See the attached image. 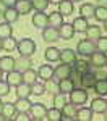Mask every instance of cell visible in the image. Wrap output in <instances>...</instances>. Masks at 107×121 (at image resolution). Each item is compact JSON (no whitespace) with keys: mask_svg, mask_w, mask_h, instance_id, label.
Instances as JSON below:
<instances>
[{"mask_svg":"<svg viewBox=\"0 0 107 121\" xmlns=\"http://www.w3.org/2000/svg\"><path fill=\"white\" fill-rule=\"evenodd\" d=\"M18 48L19 55H26V56H31L34 52H36V44H34V40L33 39H21L18 42Z\"/></svg>","mask_w":107,"mask_h":121,"instance_id":"1","label":"cell"},{"mask_svg":"<svg viewBox=\"0 0 107 121\" xmlns=\"http://www.w3.org/2000/svg\"><path fill=\"white\" fill-rule=\"evenodd\" d=\"M68 95H70V102L78 105V107L88 102V92L83 89V87H75Z\"/></svg>","mask_w":107,"mask_h":121,"instance_id":"2","label":"cell"},{"mask_svg":"<svg viewBox=\"0 0 107 121\" xmlns=\"http://www.w3.org/2000/svg\"><path fill=\"white\" fill-rule=\"evenodd\" d=\"M94 50H96V42L94 40H89V39L79 40L78 45H76V52L79 55H84V56H89Z\"/></svg>","mask_w":107,"mask_h":121,"instance_id":"3","label":"cell"},{"mask_svg":"<svg viewBox=\"0 0 107 121\" xmlns=\"http://www.w3.org/2000/svg\"><path fill=\"white\" fill-rule=\"evenodd\" d=\"M29 115L33 116V120H36V121L47 120V108H46L42 103H31Z\"/></svg>","mask_w":107,"mask_h":121,"instance_id":"4","label":"cell"},{"mask_svg":"<svg viewBox=\"0 0 107 121\" xmlns=\"http://www.w3.org/2000/svg\"><path fill=\"white\" fill-rule=\"evenodd\" d=\"M76 112H78V105H75V103H71V102H67V103H65V107L62 108V120H63V121L75 120Z\"/></svg>","mask_w":107,"mask_h":121,"instance_id":"5","label":"cell"},{"mask_svg":"<svg viewBox=\"0 0 107 121\" xmlns=\"http://www.w3.org/2000/svg\"><path fill=\"white\" fill-rule=\"evenodd\" d=\"M76 52L75 50H71V48H63V50H60V61L62 63H67V65L73 66L76 63Z\"/></svg>","mask_w":107,"mask_h":121,"instance_id":"6","label":"cell"},{"mask_svg":"<svg viewBox=\"0 0 107 121\" xmlns=\"http://www.w3.org/2000/svg\"><path fill=\"white\" fill-rule=\"evenodd\" d=\"M5 81H7L11 87H16V86H19L21 82H24V79H23V73H21V71H18V69H13V71L7 73Z\"/></svg>","mask_w":107,"mask_h":121,"instance_id":"7","label":"cell"},{"mask_svg":"<svg viewBox=\"0 0 107 121\" xmlns=\"http://www.w3.org/2000/svg\"><path fill=\"white\" fill-rule=\"evenodd\" d=\"M33 24L37 29H44L49 26V15H46L44 11H37L33 15Z\"/></svg>","mask_w":107,"mask_h":121,"instance_id":"8","label":"cell"},{"mask_svg":"<svg viewBox=\"0 0 107 121\" xmlns=\"http://www.w3.org/2000/svg\"><path fill=\"white\" fill-rule=\"evenodd\" d=\"M89 56H91V65L94 66V68H104V66H106L107 56H106L104 52H99V50L96 52V50H94Z\"/></svg>","mask_w":107,"mask_h":121,"instance_id":"9","label":"cell"},{"mask_svg":"<svg viewBox=\"0 0 107 121\" xmlns=\"http://www.w3.org/2000/svg\"><path fill=\"white\" fill-rule=\"evenodd\" d=\"M58 34H60V39H65V40L73 39V36H75L73 24H71V23H63V24L58 28Z\"/></svg>","mask_w":107,"mask_h":121,"instance_id":"10","label":"cell"},{"mask_svg":"<svg viewBox=\"0 0 107 121\" xmlns=\"http://www.w3.org/2000/svg\"><path fill=\"white\" fill-rule=\"evenodd\" d=\"M42 39L46 42H54V40H58L60 39V34H58L57 28H52V26H47V28L42 29Z\"/></svg>","mask_w":107,"mask_h":121,"instance_id":"11","label":"cell"},{"mask_svg":"<svg viewBox=\"0 0 107 121\" xmlns=\"http://www.w3.org/2000/svg\"><path fill=\"white\" fill-rule=\"evenodd\" d=\"M71 68H73V66L67 65V63H62V65H58L57 68H54V76H55L57 79H65V78H70Z\"/></svg>","mask_w":107,"mask_h":121,"instance_id":"12","label":"cell"},{"mask_svg":"<svg viewBox=\"0 0 107 121\" xmlns=\"http://www.w3.org/2000/svg\"><path fill=\"white\" fill-rule=\"evenodd\" d=\"M96 81H97V78H96V74H94L93 71L83 73V74H81V79H79V82H81V87H83V89H89V87H93Z\"/></svg>","mask_w":107,"mask_h":121,"instance_id":"13","label":"cell"},{"mask_svg":"<svg viewBox=\"0 0 107 121\" xmlns=\"http://www.w3.org/2000/svg\"><path fill=\"white\" fill-rule=\"evenodd\" d=\"M37 78L41 81H49L54 78V68L50 65H41L37 69Z\"/></svg>","mask_w":107,"mask_h":121,"instance_id":"14","label":"cell"},{"mask_svg":"<svg viewBox=\"0 0 107 121\" xmlns=\"http://www.w3.org/2000/svg\"><path fill=\"white\" fill-rule=\"evenodd\" d=\"M31 65H33V61H31V58L26 55H19V58H16L15 60V69H18V71H26L28 68H31Z\"/></svg>","mask_w":107,"mask_h":121,"instance_id":"15","label":"cell"},{"mask_svg":"<svg viewBox=\"0 0 107 121\" xmlns=\"http://www.w3.org/2000/svg\"><path fill=\"white\" fill-rule=\"evenodd\" d=\"M0 69L3 71V73H10V71H13L15 69V58L10 55H5L0 58Z\"/></svg>","mask_w":107,"mask_h":121,"instance_id":"16","label":"cell"},{"mask_svg":"<svg viewBox=\"0 0 107 121\" xmlns=\"http://www.w3.org/2000/svg\"><path fill=\"white\" fill-rule=\"evenodd\" d=\"M93 113H106L107 110V100L106 99H101V97H97L94 99L93 102H91V107H89Z\"/></svg>","mask_w":107,"mask_h":121,"instance_id":"17","label":"cell"},{"mask_svg":"<svg viewBox=\"0 0 107 121\" xmlns=\"http://www.w3.org/2000/svg\"><path fill=\"white\" fill-rule=\"evenodd\" d=\"M15 10L19 15H28L33 10V3H31V0H18L15 3Z\"/></svg>","mask_w":107,"mask_h":121,"instance_id":"18","label":"cell"},{"mask_svg":"<svg viewBox=\"0 0 107 121\" xmlns=\"http://www.w3.org/2000/svg\"><path fill=\"white\" fill-rule=\"evenodd\" d=\"M75 89V82L71 78H65V79H58V91L63 94H70Z\"/></svg>","mask_w":107,"mask_h":121,"instance_id":"19","label":"cell"},{"mask_svg":"<svg viewBox=\"0 0 107 121\" xmlns=\"http://www.w3.org/2000/svg\"><path fill=\"white\" fill-rule=\"evenodd\" d=\"M93 89H94V92L99 95V97H106L107 95V78L104 79H97L94 86H93Z\"/></svg>","mask_w":107,"mask_h":121,"instance_id":"20","label":"cell"},{"mask_svg":"<svg viewBox=\"0 0 107 121\" xmlns=\"http://www.w3.org/2000/svg\"><path fill=\"white\" fill-rule=\"evenodd\" d=\"M73 29H75V32H86V29H88V19L86 18H83V16H78V18L73 19Z\"/></svg>","mask_w":107,"mask_h":121,"instance_id":"21","label":"cell"},{"mask_svg":"<svg viewBox=\"0 0 107 121\" xmlns=\"http://www.w3.org/2000/svg\"><path fill=\"white\" fill-rule=\"evenodd\" d=\"M58 13H62L63 16H70L73 13V2L71 0H62L58 3Z\"/></svg>","mask_w":107,"mask_h":121,"instance_id":"22","label":"cell"},{"mask_svg":"<svg viewBox=\"0 0 107 121\" xmlns=\"http://www.w3.org/2000/svg\"><path fill=\"white\" fill-rule=\"evenodd\" d=\"M62 24H63V15H62V13L54 11V13H50V15H49V26L58 29Z\"/></svg>","mask_w":107,"mask_h":121,"instance_id":"23","label":"cell"},{"mask_svg":"<svg viewBox=\"0 0 107 121\" xmlns=\"http://www.w3.org/2000/svg\"><path fill=\"white\" fill-rule=\"evenodd\" d=\"M16 95H18V99H29L31 86L28 82H21L19 86H16Z\"/></svg>","mask_w":107,"mask_h":121,"instance_id":"24","label":"cell"},{"mask_svg":"<svg viewBox=\"0 0 107 121\" xmlns=\"http://www.w3.org/2000/svg\"><path fill=\"white\" fill-rule=\"evenodd\" d=\"M94 5L93 3H83L81 7H79V16H83V18H93L94 16Z\"/></svg>","mask_w":107,"mask_h":121,"instance_id":"25","label":"cell"},{"mask_svg":"<svg viewBox=\"0 0 107 121\" xmlns=\"http://www.w3.org/2000/svg\"><path fill=\"white\" fill-rule=\"evenodd\" d=\"M75 120H78V121H91L93 120V110H91V108H78Z\"/></svg>","mask_w":107,"mask_h":121,"instance_id":"26","label":"cell"},{"mask_svg":"<svg viewBox=\"0 0 107 121\" xmlns=\"http://www.w3.org/2000/svg\"><path fill=\"white\" fill-rule=\"evenodd\" d=\"M18 16H19V13L15 10V7H13V8H7L3 11V19H5L7 23H10V24L16 23V21H18Z\"/></svg>","mask_w":107,"mask_h":121,"instance_id":"27","label":"cell"},{"mask_svg":"<svg viewBox=\"0 0 107 121\" xmlns=\"http://www.w3.org/2000/svg\"><path fill=\"white\" fill-rule=\"evenodd\" d=\"M46 60L47 61H58L60 60V50L57 47H47L46 48Z\"/></svg>","mask_w":107,"mask_h":121,"instance_id":"28","label":"cell"},{"mask_svg":"<svg viewBox=\"0 0 107 121\" xmlns=\"http://www.w3.org/2000/svg\"><path fill=\"white\" fill-rule=\"evenodd\" d=\"M23 79H24V82H28L29 86L34 84L39 79L37 78V71H34L33 68H28L26 71H23Z\"/></svg>","mask_w":107,"mask_h":121,"instance_id":"29","label":"cell"},{"mask_svg":"<svg viewBox=\"0 0 107 121\" xmlns=\"http://www.w3.org/2000/svg\"><path fill=\"white\" fill-rule=\"evenodd\" d=\"M2 113L7 120H13V116L16 115V108H15V103H3L2 107Z\"/></svg>","mask_w":107,"mask_h":121,"instance_id":"30","label":"cell"},{"mask_svg":"<svg viewBox=\"0 0 107 121\" xmlns=\"http://www.w3.org/2000/svg\"><path fill=\"white\" fill-rule=\"evenodd\" d=\"M101 37V28L99 26H88L86 29V39L89 40H97V39Z\"/></svg>","mask_w":107,"mask_h":121,"instance_id":"31","label":"cell"},{"mask_svg":"<svg viewBox=\"0 0 107 121\" xmlns=\"http://www.w3.org/2000/svg\"><path fill=\"white\" fill-rule=\"evenodd\" d=\"M65 103H67V94L63 92H57L55 95H54V107L55 108H63L65 107Z\"/></svg>","mask_w":107,"mask_h":121,"instance_id":"32","label":"cell"},{"mask_svg":"<svg viewBox=\"0 0 107 121\" xmlns=\"http://www.w3.org/2000/svg\"><path fill=\"white\" fill-rule=\"evenodd\" d=\"M15 108H16V112H29V108H31L29 99H18L15 102Z\"/></svg>","mask_w":107,"mask_h":121,"instance_id":"33","label":"cell"},{"mask_svg":"<svg viewBox=\"0 0 107 121\" xmlns=\"http://www.w3.org/2000/svg\"><path fill=\"white\" fill-rule=\"evenodd\" d=\"M11 32H13V29H11V24H10V23H7V21L0 23V39L10 37Z\"/></svg>","mask_w":107,"mask_h":121,"instance_id":"34","label":"cell"},{"mask_svg":"<svg viewBox=\"0 0 107 121\" xmlns=\"http://www.w3.org/2000/svg\"><path fill=\"white\" fill-rule=\"evenodd\" d=\"M18 45V40L15 37H7V39H2V48H5V50H15V47Z\"/></svg>","mask_w":107,"mask_h":121,"instance_id":"35","label":"cell"},{"mask_svg":"<svg viewBox=\"0 0 107 121\" xmlns=\"http://www.w3.org/2000/svg\"><path fill=\"white\" fill-rule=\"evenodd\" d=\"M47 120L49 121H62V110L52 107L50 110H47Z\"/></svg>","mask_w":107,"mask_h":121,"instance_id":"36","label":"cell"},{"mask_svg":"<svg viewBox=\"0 0 107 121\" xmlns=\"http://www.w3.org/2000/svg\"><path fill=\"white\" fill-rule=\"evenodd\" d=\"M44 92H46V86L41 82V81H36L34 84H31V94H33V95L41 97Z\"/></svg>","mask_w":107,"mask_h":121,"instance_id":"37","label":"cell"},{"mask_svg":"<svg viewBox=\"0 0 107 121\" xmlns=\"http://www.w3.org/2000/svg\"><path fill=\"white\" fill-rule=\"evenodd\" d=\"M73 68H75L76 71H79L81 74H83V73H88V71H91V65H89L88 61H84V60H76V63L73 65Z\"/></svg>","mask_w":107,"mask_h":121,"instance_id":"38","label":"cell"},{"mask_svg":"<svg viewBox=\"0 0 107 121\" xmlns=\"http://www.w3.org/2000/svg\"><path fill=\"white\" fill-rule=\"evenodd\" d=\"M94 18H96L97 21H102V23H104V21L107 19V8L97 5L96 8H94Z\"/></svg>","mask_w":107,"mask_h":121,"instance_id":"39","label":"cell"},{"mask_svg":"<svg viewBox=\"0 0 107 121\" xmlns=\"http://www.w3.org/2000/svg\"><path fill=\"white\" fill-rule=\"evenodd\" d=\"M31 3L36 11H44L49 7V0H31Z\"/></svg>","mask_w":107,"mask_h":121,"instance_id":"40","label":"cell"},{"mask_svg":"<svg viewBox=\"0 0 107 121\" xmlns=\"http://www.w3.org/2000/svg\"><path fill=\"white\" fill-rule=\"evenodd\" d=\"M96 48L99 52H104V53H106L107 52V37H102V36H101V37L97 39L96 40Z\"/></svg>","mask_w":107,"mask_h":121,"instance_id":"41","label":"cell"},{"mask_svg":"<svg viewBox=\"0 0 107 121\" xmlns=\"http://www.w3.org/2000/svg\"><path fill=\"white\" fill-rule=\"evenodd\" d=\"M13 120L15 121H31L33 116L28 115V112H16V115L13 116Z\"/></svg>","mask_w":107,"mask_h":121,"instance_id":"42","label":"cell"},{"mask_svg":"<svg viewBox=\"0 0 107 121\" xmlns=\"http://www.w3.org/2000/svg\"><path fill=\"white\" fill-rule=\"evenodd\" d=\"M10 86L7 81H0V97H5V95H8L10 94Z\"/></svg>","mask_w":107,"mask_h":121,"instance_id":"43","label":"cell"},{"mask_svg":"<svg viewBox=\"0 0 107 121\" xmlns=\"http://www.w3.org/2000/svg\"><path fill=\"white\" fill-rule=\"evenodd\" d=\"M47 82H49V84H47V87L50 89V92H52V95H55L57 92H60V91H58V84H54L52 81H50V79H49Z\"/></svg>","mask_w":107,"mask_h":121,"instance_id":"44","label":"cell"},{"mask_svg":"<svg viewBox=\"0 0 107 121\" xmlns=\"http://www.w3.org/2000/svg\"><path fill=\"white\" fill-rule=\"evenodd\" d=\"M2 2V5L3 7H7V8H13L15 7V3L18 2V0H0Z\"/></svg>","mask_w":107,"mask_h":121,"instance_id":"45","label":"cell"},{"mask_svg":"<svg viewBox=\"0 0 107 121\" xmlns=\"http://www.w3.org/2000/svg\"><path fill=\"white\" fill-rule=\"evenodd\" d=\"M99 7H104V8H107V0H99Z\"/></svg>","mask_w":107,"mask_h":121,"instance_id":"46","label":"cell"},{"mask_svg":"<svg viewBox=\"0 0 107 121\" xmlns=\"http://www.w3.org/2000/svg\"><path fill=\"white\" fill-rule=\"evenodd\" d=\"M62 0H49V3H54V5H58Z\"/></svg>","mask_w":107,"mask_h":121,"instance_id":"47","label":"cell"},{"mask_svg":"<svg viewBox=\"0 0 107 121\" xmlns=\"http://www.w3.org/2000/svg\"><path fill=\"white\" fill-rule=\"evenodd\" d=\"M5 120H7V118H5V116H3V113L0 112V121H5Z\"/></svg>","mask_w":107,"mask_h":121,"instance_id":"48","label":"cell"},{"mask_svg":"<svg viewBox=\"0 0 107 121\" xmlns=\"http://www.w3.org/2000/svg\"><path fill=\"white\" fill-rule=\"evenodd\" d=\"M2 107H3V103H2V97H0V112H2Z\"/></svg>","mask_w":107,"mask_h":121,"instance_id":"49","label":"cell"},{"mask_svg":"<svg viewBox=\"0 0 107 121\" xmlns=\"http://www.w3.org/2000/svg\"><path fill=\"white\" fill-rule=\"evenodd\" d=\"M2 76H3V71L0 69V81H2Z\"/></svg>","mask_w":107,"mask_h":121,"instance_id":"50","label":"cell"},{"mask_svg":"<svg viewBox=\"0 0 107 121\" xmlns=\"http://www.w3.org/2000/svg\"><path fill=\"white\" fill-rule=\"evenodd\" d=\"M104 26H106V31H107V19L104 21Z\"/></svg>","mask_w":107,"mask_h":121,"instance_id":"51","label":"cell"},{"mask_svg":"<svg viewBox=\"0 0 107 121\" xmlns=\"http://www.w3.org/2000/svg\"><path fill=\"white\" fill-rule=\"evenodd\" d=\"M71 2H73V3H75V2H79V0H71Z\"/></svg>","mask_w":107,"mask_h":121,"instance_id":"52","label":"cell"},{"mask_svg":"<svg viewBox=\"0 0 107 121\" xmlns=\"http://www.w3.org/2000/svg\"><path fill=\"white\" fill-rule=\"evenodd\" d=\"M0 48H2V39H0Z\"/></svg>","mask_w":107,"mask_h":121,"instance_id":"53","label":"cell"},{"mask_svg":"<svg viewBox=\"0 0 107 121\" xmlns=\"http://www.w3.org/2000/svg\"><path fill=\"white\" fill-rule=\"evenodd\" d=\"M106 120H107V116H106Z\"/></svg>","mask_w":107,"mask_h":121,"instance_id":"54","label":"cell"},{"mask_svg":"<svg viewBox=\"0 0 107 121\" xmlns=\"http://www.w3.org/2000/svg\"><path fill=\"white\" fill-rule=\"evenodd\" d=\"M106 66H107V63H106Z\"/></svg>","mask_w":107,"mask_h":121,"instance_id":"55","label":"cell"}]
</instances>
